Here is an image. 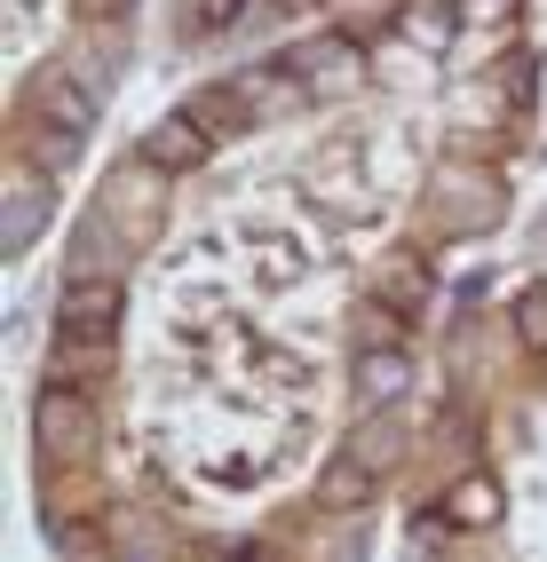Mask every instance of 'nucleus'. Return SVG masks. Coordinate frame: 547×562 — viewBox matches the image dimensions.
Segmentation results:
<instances>
[{
	"label": "nucleus",
	"mask_w": 547,
	"mask_h": 562,
	"mask_svg": "<svg viewBox=\"0 0 547 562\" xmlns=\"http://www.w3.org/2000/svg\"><path fill=\"white\" fill-rule=\"evenodd\" d=\"M41 222H48V175L16 167V175H9V214H0V246L24 254L32 238H41Z\"/></svg>",
	"instance_id": "nucleus-8"
},
{
	"label": "nucleus",
	"mask_w": 547,
	"mask_h": 562,
	"mask_svg": "<svg viewBox=\"0 0 547 562\" xmlns=\"http://www.w3.org/2000/svg\"><path fill=\"white\" fill-rule=\"evenodd\" d=\"M135 159L152 167V175H191V167H206V159H214V143H206V135L175 111V120H159L152 135L135 143Z\"/></svg>",
	"instance_id": "nucleus-5"
},
{
	"label": "nucleus",
	"mask_w": 547,
	"mask_h": 562,
	"mask_svg": "<svg viewBox=\"0 0 547 562\" xmlns=\"http://www.w3.org/2000/svg\"><path fill=\"white\" fill-rule=\"evenodd\" d=\"M80 9H88V16H127L135 0H80Z\"/></svg>",
	"instance_id": "nucleus-15"
},
{
	"label": "nucleus",
	"mask_w": 547,
	"mask_h": 562,
	"mask_svg": "<svg viewBox=\"0 0 547 562\" xmlns=\"http://www.w3.org/2000/svg\"><path fill=\"white\" fill-rule=\"evenodd\" d=\"M286 71H294L302 88H349L357 71H365V56H357V41L325 32V41H310V48H294V56H286Z\"/></svg>",
	"instance_id": "nucleus-7"
},
{
	"label": "nucleus",
	"mask_w": 547,
	"mask_h": 562,
	"mask_svg": "<svg viewBox=\"0 0 547 562\" xmlns=\"http://www.w3.org/2000/svg\"><path fill=\"white\" fill-rule=\"evenodd\" d=\"M175 111H182V120H191L206 143H231V135H246V127H254V95H246V88H231V80H214V88H191V95H182Z\"/></svg>",
	"instance_id": "nucleus-4"
},
{
	"label": "nucleus",
	"mask_w": 547,
	"mask_h": 562,
	"mask_svg": "<svg viewBox=\"0 0 547 562\" xmlns=\"http://www.w3.org/2000/svg\"><path fill=\"white\" fill-rule=\"evenodd\" d=\"M500 483L484 475V468H468L460 483H453V492H445V507H436V515H445L453 522V531H492V522H500Z\"/></svg>",
	"instance_id": "nucleus-9"
},
{
	"label": "nucleus",
	"mask_w": 547,
	"mask_h": 562,
	"mask_svg": "<svg viewBox=\"0 0 547 562\" xmlns=\"http://www.w3.org/2000/svg\"><path fill=\"white\" fill-rule=\"evenodd\" d=\"M120 364V341H48V381H64V389H96L103 372Z\"/></svg>",
	"instance_id": "nucleus-10"
},
{
	"label": "nucleus",
	"mask_w": 547,
	"mask_h": 562,
	"mask_svg": "<svg viewBox=\"0 0 547 562\" xmlns=\"http://www.w3.org/2000/svg\"><path fill=\"white\" fill-rule=\"evenodd\" d=\"M96 103H103V95L80 80V71H64V64L41 71V80L24 88V111H41V120H56V127H71V135H88V127H96Z\"/></svg>",
	"instance_id": "nucleus-3"
},
{
	"label": "nucleus",
	"mask_w": 547,
	"mask_h": 562,
	"mask_svg": "<svg viewBox=\"0 0 547 562\" xmlns=\"http://www.w3.org/2000/svg\"><path fill=\"white\" fill-rule=\"evenodd\" d=\"M349 381H357V396H365V404H397V396H405V381H413V357H405V341L365 349Z\"/></svg>",
	"instance_id": "nucleus-12"
},
{
	"label": "nucleus",
	"mask_w": 547,
	"mask_h": 562,
	"mask_svg": "<svg viewBox=\"0 0 547 562\" xmlns=\"http://www.w3.org/2000/svg\"><path fill=\"white\" fill-rule=\"evenodd\" d=\"M507 325H516L524 357H547V278H532L516 302H507Z\"/></svg>",
	"instance_id": "nucleus-13"
},
{
	"label": "nucleus",
	"mask_w": 547,
	"mask_h": 562,
	"mask_svg": "<svg viewBox=\"0 0 547 562\" xmlns=\"http://www.w3.org/2000/svg\"><path fill=\"white\" fill-rule=\"evenodd\" d=\"M32 436H41V452H88V443H96V404H88V389L48 381L41 396H32Z\"/></svg>",
	"instance_id": "nucleus-2"
},
{
	"label": "nucleus",
	"mask_w": 547,
	"mask_h": 562,
	"mask_svg": "<svg viewBox=\"0 0 547 562\" xmlns=\"http://www.w3.org/2000/svg\"><path fill=\"white\" fill-rule=\"evenodd\" d=\"M381 499V468L373 460H357V452H334L317 475V507L325 515H357V507H373Z\"/></svg>",
	"instance_id": "nucleus-6"
},
{
	"label": "nucleus",
	"mask_w": 547,
	"mask_h": 562,
	"mask_svg": "<svg viewBox=\"0 0 547 562\" xmlns=\"http://www.w3.org/2000/svg\"><path fill=\"white\" fill-rule=\"evenodd\" d=\"M127 325V285L120 278H64L56 285V333L64 341H120Z\"/></svg>",
	"instance_id": "nucleus-1"
},
{
	"label": "nucleus",
	"mask_w": 547,
	"mask_h": 562,
	"mask_svg": "<svg viewBox=\"0 0 547 562\" xmlns=\"http://www.w3.org/2000/svg\"><path fill=\"white\" fill-rule=\"evenodd\" d=\"M428 293H436V270H428V261H413V254H397L389 270H381V310H389L397 325H413V317L428 310Z\"/></svg>",
	"instance_id": "nucleus-11"
},
{
	"label": "nucleus",
	"mask_w": 547,
	"mask_h": 562,
	"mask_svg": "<svg viewBox=\"0 0 547 562\" xmlns=\"http://www.w3.org/2000/svg\"><path fill=\"white\" fill-rule=\"evenodd\" d=\"M246 9H263V0H191V16H182V32H199V41H214V32H231Z\"/></svg>",
	"instance_id": "nucleus-14"
}]
</instances>
